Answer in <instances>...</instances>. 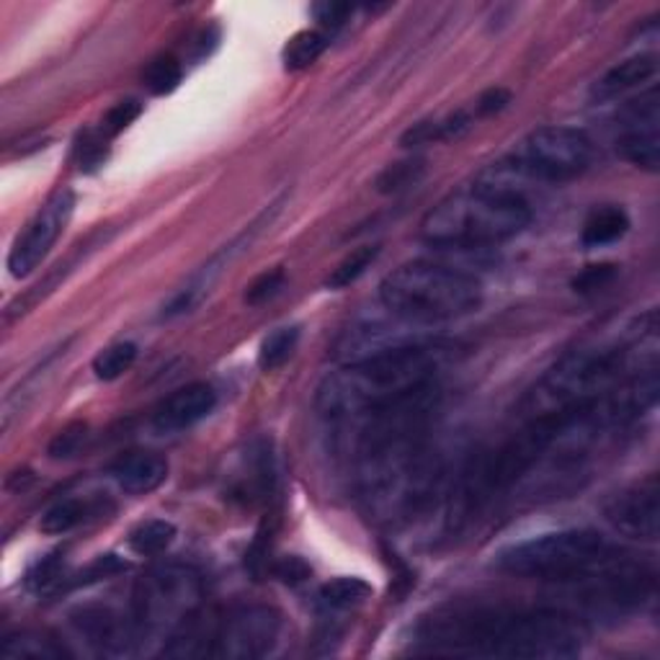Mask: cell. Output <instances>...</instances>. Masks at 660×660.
I'll list each match as a JSON object with an SVG mask.
<instances>
[{"instance_id":"6da1fadb","label":"cell","mask_w":660,"mask_h":660,"mask_svg":"<svg viewBox=\"0 0 660 660\" xmlns=\"http://www.w3.org/2000/svg\"><path fill=\"white\" fill-rule=\"evenodd\" d=\"M586 630L560 609L449 604L420 619L418 650L428 656L560 660L583 650Z\"/></svg>"},{"instance_id":"7a4b0ae2","label":"cell","mask_w":660,"mask_h":660,"mask_svg":"<svg viewBox=\"0 0 660 660\" xmlns=\"http://www.w3.org/2000/svg\"><path fill=\"white\" fill-rule=\"evenodd\" d=\"M439 366L441 351L437 346H394L331 372L318 387L315 407L328 424H359L420 387L437 383Z\"/></svg>"},{"instance_id":"3957f363","label":"cell","mask_w":660,"mask_h":660,"mask_svg":"<svg viewBox=\"0 0 660 660\" xmlns=\"http://www.w3.org/2000/svg\"><path fill=\"white\" fill-rule=\"evenodd\" d=\"M648 333H656V328L645 331L643 336ZM635 346H591V349L568 353L553 370L544 372L540 383L521 400L519 416L523 424H568V420L594 411L632 372L643 370V366H658V359L637 362L632 357Z\"/></svg>"},{"instance_id":"277c9868","label":"cell","mask_w":660,"mask_h":660,"mask_svg":"<svg viewBox=\"0 0 660 660\" xmlns=\"http://www.w3.org/2000/svg\"><path fill=\"white\" fill-rule=\"evenodd\" d=\"M532 224V207L499 179L449 194L420 222L428 245L454 250H480L512 241Z\"/></svg>"},{"instance_id":"5b68a950","label":"cell","mask_w":660,"mask_h":660,"mask_svg":"<svg viewBox=\"0 0 660 660\" xmlns=\"http://www.w3.org/2000/svg\"><path fill=\"white\" fill-rule=\"evenodd\" d=\"M390 315L405 323L433 325L465 318L482 305V284L465 271L433 261L403 263L379 284Z\"/></svg>"},{"instance_id":"8992f818","label":"cell","mask_w":660,"mask_h":660,"mask_svg":"<svg viewBox=\"0 0 660 660\" xmlns=\"http://www.w3.org/2000/svg\"><path fill=\"white\" fill-rule=\"evenodd\" d=\"M622 553V547L594 529H565L512 544L495 562L508 575L575 586L614 562Z\"/></svg>"},{"instance_id":"52a82bcc","label":"cell","mask_w":660,"mask_h":660,"mask_svg":"<svg viewBox=\"0 0 660 660\" xmlns=\"http://www.w3.org/2000/svg\"><path fill=\"white\" fill-rule=\"evenodd\" d=\"M204 583L189 565H160L134 588L132 619L140 639H171L183 624L202 611Z\"/></svg>"},{"instance_id":"ba28073f","label":"cell","mask_w":660,"mask_h":660,"mask_svg":"<svg viewBox=\"0 0 660 660\" xmlns=\"http://www.w3.org/2000/svg\"><path fill=\"white\" fill-rule=\"evenodd\" d=\"M591 158H594V142L583 129L540 127L516 145L506 171L536 181L562 183L586 171Z\"/></svg>"},{"instance_id":"9c48e42d","label":"cell","mask_w":660,"mask_h":660,"mask_svg":"<svg viewBox=\"0 0 660 660\" xmlns=\"http://www.w3.org/2000/svg\"><path fill=\"white\" fill-rule=\"evenodd\" d=\"M282 635V614L271 607H241L220 619L212 637V658L254 660L274 650Z\"/></svg>"},{"instance_id":"30bf717a","label":"cell","mask_w":660,"mask_h":660,"mask_svg":"<svg viewBox=\"0 0 660 660\" xmlns=\"http://www.w3.org/2000/svg\"><path fill=\"white\" fill-rule=\"evenodd\" d=\"M73 212V189H60V192H54L50 199L44 202V207L31 217V222L24 228V233H18V237L11 245L9 271L13 279L29 276L31 271L42 267V261L50 256L54 243L60 241L67 222H70Z\"/></svg>"},{"instance_id":"8fae6325","label":"cell","mask_w":660,"mask_h":660,"mask_svg":"<svg viewBox=\"0 0 660 660\" xmlns=\"http://www.w3.org/2000/svg\"><path fill=\"white\" fill-rule=\"evenodd\" d=\"M604 519L614 532L639 542L658 540L660 521V488L656 475L617 490L604 503Z\"/></svg>"},{"instance_id":"7c38bea8","label":"cell","mask_w":660,"mask_h":660,"mask_svg":"<svg viewBox=\"0 0 660 660\" xmlns=\"http://www.w3.org/2000/svg\"><path fill=\"white\" fill-rule=\"evenodd\" d=\"M619 125H622V134L617 140L619 155L632 166L656 173L660 163L658 88H650L648 93L630 101L619 114Z\"/></svg>"},{"instance_id":"4fadbf2b","label":"cell","mask_w":660,"mask_h":660,"mask_svg":"<svg viewBox=\"0 0 660 660\" xmlns=\"http://www.w3.org/2000/svg\"><path fill=\"white\" fill-rule=\"evenodd\" d=\"M267 222V220H258L250 224L248 230L241 237H235L233 243L224 245V248L220 250V254H215L212 258H209L204 267L196 271V274L189 279V284H183V287L176 292L171 302H168L166 308V318H176V315H186V312H192L196 305L202 302L204 297L212 292V287L217 284V279H220L224 274V269L230 267V263L235 261L237 254H243L245 248H248L250 241H254V235L258 233V228Z\"/></svg>"},{"instance_id":"5bb4252c","label":"cell","mask_w":660,"mask_h":660,"mask_svg":"<svg viewBox=\"0 0 660 660\" xmlns=\"http://www.w3.org/2000/svg\"><path fill=\"white\" fill-rule=\"evenodd\" d=\"M217 407V392L212 385L194 383L181 387L168 394L163 403L155 407L153 426L160 433H179L199 424Z\"/></svg>"},{"instance_id":"9a60e30c","label":"cell","mask_w":660,"mask_h":660,"mask_svg":"<svg viewBox=\"0 0 660 660\" xmlns=\"http://www.w3.org/2000/svg\"><path fill=\"white\" fill-rule=\"evenodd\" d=\"M73 624L88 643L96 645L104 652H127L138 643V627L132 617H121L108 607H86L73 614Z\"/></svg>"},{"instance_id":"2e32d148","label":"cell","mask_w":660,"mask_h":660,"mask_svg":"<svg viewBox=\"0 0 660 660\" xmlns=\"http://www.w3.org/2000/svg\"><path fill=\"white\" fill-rule=\"evenodd\" d=\"M112 478L129 495H147L168 480V462L155 452H129L114 462Z\"/></svg>"},{"instance_id":"e0dca14e","label":"cell","mask_w":660,"mask_h":660,"mask_svg":"<svg viewBox=\"0 0 660 660\" xmlns=\"http://www.w3.org/2000/svg\"><path fill=\"white\" fill-rule=\"evenodd\" d=\"M658 75V57L656 54H635V57L624 60L601 75L591 88V96L598 101H611L622 93L635 91L643 83H648Z\"/></svg>"},{"instance_id":"ac0fdd59","label":"cell","mask_w":660,"mask_h":660,"mask_svg":"<svg viewBox=\"0 0 660 660\" xmlns=\"http://www.w3.org/2000/svg\"><path fill=\"white\" fill-rule=\"evenodd\" d=\"M627 230L630 217L622 207H601L594 209L586 224H583L581 241L586 248H604V245L622 241Z\"/></svg>"},{"instance_id":"d6986e66","label":"cell","mask_w":660,"mask_h":660,"mask_svg":"<svg viewBox=\"0 0 660 660\" xmlns=\"http://www.w3.org/2000/svg\"><path fill=\"white\" fill-rule=\"evenodd\" d=\"M0 656L3 658H31V660H57L67 658L70 652L57 639L39 635V632H18V635L5 637L0 645Z\"/></svg>"},{"instance_id":"ffe728a7","label":"cell","mask_w":660,"mask_h":660,"mask_svg":"<svg viewBox=\"0 0 660 660\" xmlns=\"http://www.w3.org/2000/svg\"><path fill=\"white\" fill-rule=\"evenodd\" d=\"M372 596V586L362 578H336L318 591V604L325 611H346L364 604Z\"/></svg>"},{"instance_id":"44dd1931","label":"cell","mask_w":660,"mask_h":660,"mask_svg":"<svg viewBox=\"0 0 660 660\" xmlns=\"http://www.w3.org/2000/svg\"><path fill=\"white\" fill-rule=\"evenodd\" d=\"M176 540V527L171 521L166 519H150L142 521L140 527H134L132 532H129V549H132L134 555H160L166 553L168 547H171Z\"/></svg>"},{"instance_id":"7402d4cb","label":"cell","mask_w":660,"mask_h":660,"mask_svg":"<svg viewBox=\"0 0 660 660\" xmlns=\"http://www.w3.org/2000/svg\"><path fill=\"white\" fill-rule=\"evenodd\" d=\"M325 47H328V42H325V34L310 31V29L297 31L295 37L284 44V52H282L284 67L292 73L308 70L310 65H315L318 60L323 57Z\"/></svg>"},{"instance_id":"603a6c76","label":"cell","mask_w":660,"mask_h":660,"mask_svg":"<svg viewBox=\"0 0 660 660\" xmlns=\"http://www.w3.org/2000/svg\"><path fill=\"white\" fill-rule=\"evenodd\" d=\"M138 344L132 341L106 346V349L99 351L96 359H93V374H96L101 383H114V379L125 377V374L132 370L134 362H138Z\"/></svg>"},{"instance_id":"cb8c5ba5","label":"cell","mask_w":660,"mask_h":660,"mask_svg":"<svg viewBox=\"0 0 660 660\" xmlns=\"http://www.w3.org/2000/svg\"><path fill=\"white\" fill-rule=\"evenodd\" d=\"M297 344H299V328H276L274 333H269V336L261 341V349H258V366H261L263 372L279 370V366L289 362Z\"/></svg>"},{"instance_id":"d4e9b609","label":"cell","mask_w":660,"mask_h":660,"mask_svg":"<svg viewBox=\"0 0 660 660\" xmlns=\"http://www.w3.org/2000/svg\"><path fill=\"white\" fill-rule=\"evenodd\" d=\"M86 516L88 506L83 501L63 499L47 508L42 521H39V529H42L44 534H67L73 532L75 527H80V523L86 521Z\"/></svg>"},{"instance_id":"484cf974","label":"cell","mask_w":660,"mask_h":660,"mask_svg":"<svg viewBox=\"0 0 660 660\" xmlns=\"http://www.w3.org/2000/svg\"><path fill=\"white\" fill-rule=\"evenodd\" d=\"M377 256H379V245H364V248L351 250V254L346 256L336 269H333L328 282H325L328 284V289L351 287V284L359 282V279L366 274V269L377 261Z\"/></svg>"},{"instance_id":"4316f807","label":"cell","mask_w":660,"mask_h":660,"mask_svg":"<svg viewBox=\"0 0 660 660\" xmlns=\"http://www.w3.org/2000/svg\"><path fill=\"white\" fill-rule=\"evenodd\" d=\"M424 176V160H400L394 166H387L377 179L379 194H400L405 189L416 186Z\"/></svg>"},{"instance_id":"83f0119b","label":"cell","mask_w":660,"mask_h":660,"mask_svg":"<svg viewBox=\"0 0 660 660\" xmlns=\"http://www.w3.org/2000/svg\"><path fill=\"white\" fill-rule=\"evenodd\" d=\"M183 78V67L176 57H158L147 65L145 70V86L155 96H166L179 88Z\"/></svg>"},{"instance_id":"f1b7e54d","label":"cell","mask_w":660,"mask_h":660,"mask_svg":"<svg viewBox=\"0 0 660 660\" xmlns=\"http://www.w3.org/2000/svg\"><path fill=\"white\" fill-rule=\"evenodd\" d=\"M284 284H287V274H284V269L263 271V274L256 276L254 282L248 284V289H245V302H248L250 308H258V305L274 299L279 292L284 289Z\"/></svg>"},{"instance_id":"f546056e","label":"cell","mask_w":660,"mask_h":660,"mask_svg":"<svg viewBox=\"0 0 660 660\" xmlns=\"http://www.w3.org/2000/svg\"><path fill=\"white\" fill-rule=\"evenodd\" d=\"M142 114V104L140 101L134 99H127V101H119V104H114L112 108L106 112V117L101 119V129L99 132L104 134L106 140L117 138V134L125 132V129L132 125L134 119H138Z\"/></svg>"},{"instance_id":"4dcf8cb0","label":"cell","mask_w":660,"mask_h":660,"mask_svg":"<svg viewBox=\"0 0 660 660\" xmlns=\"http://www.w3.org/2000/svg\"><path fill=\"white\" fill-rule=\"evenodd\" d=\"M129 568V565L121 560V557L117 555H101L93 560L88 568L80 573L78 578H75V586H83V583H93V581H101V578H112L117 573H125V570Z\"/></svg>"},{"instance_id":"1f68e13d","label":"cell","mask_w":660,"mask_h":660,"mask_svg":"<svg viewBox=\"0 0 660 660\" xmlns=\"http://www.w3.org/2000/svg\"><path fill=\"white\" fill-rule=\"evenodd\" d=\"M614 276H617L614 263H598V267L583 269L581 274L573 279V289L581 292V295H591V292L607 287Z\"/></svg>"},{"instance_id":"d6a6232c","label":"cell","mask_w":660,"mask_h":660,"mask_svg":"<svg viewBox=\"0 0 660 660\" xmlns=\"http://www.w3.org/2000/svg\"><path fill=\"white\" fill-rule=\"evenodd\" d=\"M60 578H63V560H60V555H47L44 560L34 565L26 583H29V588L34 591H47L52 588L54 583H60Z\"/></svg>"},{"instance_id":"836d02e7","label":"cell","mask_w":660,"mask_h":660,"mask_svg":"<svg viewBox=\"0 0 660 660\" xmlns=\"http://www.w3.org/2000/svg\"><path fill=\"white\" fill-rule=\"evenodd\" d=\"M83 439H86V426H83V424L65 428V431H60V433H57V439L52 441L50 454H52L54 460L73 457V454L78 452V447L83 444Z\"/></svg>"},{"instance_id":"e575fe53","label":"cell","mask_w":660,"mask_h":660,"mask_svg":"<svg viewBox=\"0 0 660 660\" xmlns=\"http://www.w3.org/2000/svg\"><path fill=\"white\" fill-rule=\"evenodd\" d=\"M508 104H512V93H508L506 88H490V91H486L478 101H475L473 114H475V119L493 117V114L503 112Z\"/></svg>"},{"instance_id":"d590c367","label":"cell","mask_w":660,"mask_h":660,"mask_svg":"<svg viewBox=\"0 0 660 660\" xmlns=\"http://www.w3.org/2000/svg\"><path fill=\"white\" fill-rule=\"evenodd\" d=\"M312 13H315L320 26H325V29H341V26L349 22V16L353 13V5L320 3V5H315V9H312Z\"/></svg>"},{"instance_id":"8d00e7d4","label":"cell","mask_w":660,"mask_h":660,"mask_svg":"<svg viewBox=\"0 0 660 660\" xmlns=\"http://www.w3.org/2000/svg\"><path fill=\"white\" fill-rule=\"evenodd\" d=\"M276 573H279V578H284V581L297 583V581H305V578L310 575V568L299 560V557H284Z\"/></svg>"}]
</instances>
